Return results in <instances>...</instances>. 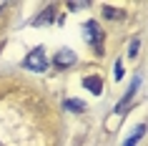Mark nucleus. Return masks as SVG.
<instances>
[{
	"instance_id": "obj_1",
	"label": "nucleus",
	"mask_w": 148,
	"mask_h": 146,
	"mask_svg": "<svg viewBox=\"0 0 148 146\" xmlns=\"http://www.w3.org/2000/svg\"><path fill=\"white\" fill-rule=\"evenodd\" d=\"M28 71H45L48 68V61H45V53H43V48H35L28 58H25V63H23Z\"/></svg>"
},
{
	"instance_id": "obj_2",
	"label": "nucleus",
	"mask_w": 148,
	"mask_h": 146,
	"mask_svg": "<svg viewBox=\"0 0 148 146\" xmlns=\"http://www.w3.org/2000/svg\"><path fill=\"white\" fill-rule=\"evenodd\" d=\"M83 30H86V40H88V43H90V46L98 43V51H103V48H101V28L95 25V20H88V23L83 25Z\"/></svg>"
},
{
	"instance_id": "obj_3",
	"label": "nucleus",
	"mask_w": 148,
	"mask_h": 146,
	"mask_svg": "<svg viewBox=\"0 0 148 146\" xmlns=\"http://www.w3.org/2000/svg\"><path fill=\"white\" fill-rule=\"evenodd\" d=\"M53 63H55V68H68V66H73V63H75V53H73V51H68V48H63V51H58V53H55Z\"/></svg>"
},
{
	"instance_id": "obj_4",
	"label": "nucleus",
	"mask_w": 148,
	"mask_h": 146,
	"mask_svg": "<svg viewBox=\"0 0 148 146\" xmlns=\"http://www.w3.org/2000/svg\"><path fill=\"white\" fill-rule=\"evenodd\" d=\"M83 86H86L93 96H101V93H103V81H101V76H86V78H83Z\"/></svg>"
},
{
	"instance_id": "obj_5",
	"label": "nucleus",
	"mask_w": 148,
	"mask_h": 146,
	"mask_svg": "<svg viewBox=\"0 0 148 146\" xmlns=\"http://www.w3.org/2000/svg\"><path fill=\"white\" fill-rule=\"evenodd\" d=\"M138 86H140V81H138V78H136V81H133V86H131V88H128V91H125V96H123V98H121V103H118V106H116V111H123V108L128 106V103H131V98H133V96H136V91H138Z\"/></svg>"
},
{
	"instance_id": "obj_6",
	"label": "nucleus",
	"mask_w": 148,
	"mask_h": 146,
	"mask_svg": "<svg viewBox=\"0 0 148 146\" xmlns=\"http://www.w3.org/2000/svg\"><path fill=\"white\" fill-rule=\"evenodd\" d=\"M53 15H55V8H45L40 15H35L33 25H45V23H53Z\"/></svg>"
},
{
	"instance_id": "obj_7",
	"label": "nucleus",
	"mask_w": 148,
	"mask_h": 146,
	"mask_svg": "<svg viewBox=\"0 0 148 146\" xmlns=\"http://www.w3.org/2000/svg\"><path fill=\"white\" fill-rule=\"evenodd\" d=\"M143 131H146V126H138V129H136V131L131 134V138L125 141V146H136V141L140 138V134H143Z\"/></svg>"
},
{
	"instance_id": "obj_8",
	"label": "nucleus",
	"mask_w": 148,
	"mask_h": 146,
	"mask_svg": "<svg viewBox=\"0 0 148 146\" xmlns=\"http://www.w3.org/2000/svg\"><path fill=\"white\" fill-rule=\"evenodd\" d=\"M65 108H70V111H86V103H78V101H65Z\"/></svg>"
},
{
	"instance_id": "obj_9",
	"label": "nucleus",
	"mask_w": 148,
	"mask_h": 146,
	"mask_svg": "<svg viewBox=\"0 0 148 146\" xmlns=\"http://www.w3.org/2000/svg\"><path fill=\"white\" fill-rule=\"evenodd\" d=\"M138 48H140V40H131V48H128V58H136V53H138Z\"/></svg>"
},
{
	"instance_id": "obj_10",
	"label": "nucleus",
	"mask_w": 148,
	"mask_h": 146,
	"mask_svg": "<svg viewBox=\"0 0 148 146\" xmlns=\"http://www.w3.org/2000/svg\"><path fill=\"white\" fill-rule=\"evenodd\" d=\"M103 15H106V18H110V20H116V18H118V10L108 8V5H103Z\"/></svg>"
},
{
	"instance_id": "obj_11",
	"label": "nucleus",
	"mask_w": 148,
	"mask_h": 146,
	"mask_svg": "<svg viewBox=\"0 0 148 146\" xmlns=\"http://www.w3.org/2000/svg\"><path fill=\"white\" fill-rule=\"evenodd\" d=\"M113 73H116V81H121V78H123V63H121V61L116 63V68H113Z\"/></svg>"
},
{
	"instance_id": "obj_12",
	"label": "nucleus",
	"mask_w": 148,
	"mask_h": 146,
	"mask_svg": "<svg viewBox=\"0 0 148 146\" xmlns=\"http://www.w3.org/2000/svg\"><path fill=\"white\" fill-rule=\"evenodd\" d=\"M88 8V3H68V10H83Z\"/></svg>"
},
{
	"instance_id": "obj_13",
	"label": "nucleus",
	"mask_w": 148,
	"mask_h": 146,
	"mask_svg": "<svg viewBox=\"0 0 148 146\" xmlns=\"http://www.w3.org/2000/svg\"><path fill=\"white\" fill-rule=\"evenodd\" d=\"M3 8H5V3H0V10H3Z\"/></svg>"
}]
</instances>
